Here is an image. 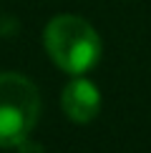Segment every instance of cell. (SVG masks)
Wrapping results in <instances>:
<instances>
[{
    "mask_svg": "<svg viewBox=\"0 0 151 153\" xmlns=\"http://www.w3.org/2000/svg\"><path fill=\"white\" fill-rule=\"evenodd\" d=\"M46 50L61 71L81 75L101 58V40L96 30L78 15H58L46 28Z\"/></svg>",
    "mask_w": 151,
    "mask_h": 153,
    "instance_id": "obj_1",
    "label": "cell"
},
{
    "mask_svg": "<svg viewBox=\"0 0 151 153\" xmlns=\"http://www.w3.org/2000/svg\"><path fill=\"white\" fill-rule=\"evenodd\" d=\"M40 98L35 85L18 73H0V146L10 148L28 138L33 131Z\"/></svg>",
    "mask_w": 151,
    "mask_h": 153,
    "instance_id": "obj_2",
    "label": "cell"
},
{
    "mask_svg": "<svg viewBox=\"0 0 151 153\" xmlns=\"http://www.w3.org/2000/svg\"><path fill=\"white\" fill-rule=\"evenodd\" d=\"M63 113L76 123H88L98 116L101 108V95L98 88L86 78H76L73 83H68L66 91H63Z\"/></svg>",
    "mask_w": 151,
    "mask_h": 153,
    "instance_id": "obj_3",
    "label": "cell"
}]
</instances>
